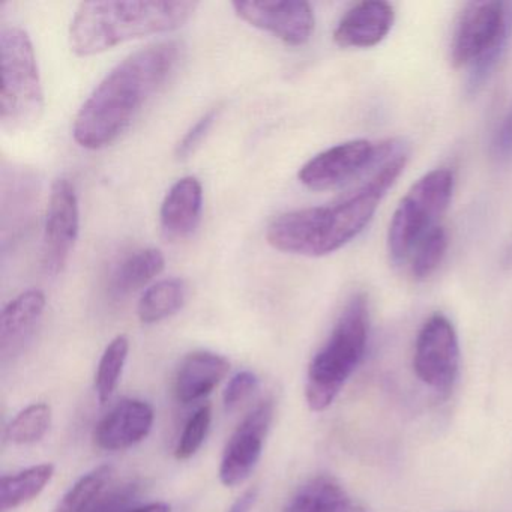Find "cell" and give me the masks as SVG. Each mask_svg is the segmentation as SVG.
Wrapping results in <instances>:
<instances>
[{"label": "cell", "instance_id": "obj_1", "mask_svg": "<svg viewBox=\"0 0 512 512\" xmlns=\"http://www.w3.org/2000/svg\"><path fill=\"white\" fill-rule=\"evenodd\" d=\"M179 58V43L161 41L119 62L80 107L73 125L77 145L97 151L115 143L163 88Z\"/></svg>", "mask_w": 512, "mask_h": 512}, {"label": "cell", "instance_id": "obj_2", "mask_svg": "<svg viewBox=\"0 0 512 512\" xmlns=\"http://www.w3.org/2000/svg\"><path fill=\"white\" fill-rule=\"evenodd\" d=\"M406 163L407 152L398 149L373 178L340 202L280 215L266 230L269 245L283 253L307 257L340 250L373 220L386 191L395 184Z\"/></svg>", "mask_w": 512, "mask_h": 512}, {"label": "cell", "instance_id": "obj_3", "mask_svg": "<svg viewBox=\"0 0 512 512\" xmlns=\"http://www.w3.org/2000/svg\"><path fill=\"white\" fill-rule=\"evenodd\" d=\"M197 8L199 4L190 0L83 2L71 20V50L88 58L131 40L167 34L182 28Z\"/></svg>", "mask_w": 512, "mask_h": 512}, {"label": "cell", "instance_id": "obj_4", "mask_svg": "<svg viewBox=\"0 0 512 512\" xmlns=\"http://www.w3.org/2000/svg\"><path fill=\"white\" fill-rule=\"evenodd\" d=\"M370 313L367 296L356 293L344 305L331 335L308 367L305 398L313 412L328 409L367 350Z\"/></svg>", "mask_w": 512, "mask_h": 512}, {"label": "cell", "instance_id": "obj_5", "mask_svg": "<svg viewBox=\"0 0 512 512\" xmlns=\"http://www.w3.org/2000/svg\"><path fill=\"white\" fill-rule=\"evenodd\" d=\"M512 37V2H470L461 11L452 38L455 68L469 67L467 92L476 94L490 79Z\"/></svg>", "mask_w": 512, "mask_h": 512}, {"label": "cell", "instance_id": "obj_6", "mask_svg": "<svg viewBox=\"0 0 512 512\" xmlns=\"http://www.w3.org/2000/svg\"><path fill=\"white\" fill-rule=\"evenodd\" d=\"M0 122L10 133L31 130L44 112V91L34 44L22 28L0 32Z\"/></svg>", "mask_w": 512, "mask_h": 512}, {"label": "cell", "instance_id": "obj_7", "mask_svg": "<svg viewBox=\"0 0 512 512\" xmlns=\"http://www.w3.org/2000/svg\"><path fill=\"white\" fill-rule=\"evenodd\" d=\"M454 182L451 170H431L403 197L389 224L388 250L392 262H406L419 242L437 227V220L451 202Z\"/></svg>", "mask_w": 512, "mask_h": 512}, {"label": "cell", "instance_id": "obj_8", "mask_svg": "<svg viewBox=\"0 0 512 512\" xmlns=\"http://www.w3.org/2000/svg\"><path fill=\"white\" fill-rule=\"evenodd\" d=\"M413 370L437 394H449L460 370V344L448 317L436 313L425 320L416 337Z\"/></svg>", "mask_w": 512, "mask_h": 512}, {"label": "cell", "instance_id": "obj_9", "mask_svg": "<svg viewBox=\"0 0 512 512\" xmlns=\"http://www.w3.org/2000/svg\"><path fill=\"white\" fill-rule=\"evenodd\" d=\"M80 209L76 188L68 179L53 182L47 208L43 239V268L46 274L58 275L73 253L79 238Z\"/></svg>", "mask_w": 512, "mask_h": 512}, {"label": "cell", "instance_id": "obj_10", "mask_svg": "<svg viewBox=\"0 0 512 512\" xmlns=\"http://www.w3.org/2000/svg\"><path fill=\"white\" fill-rule=\"evenodd\" d=\"M232 7L239 19L274 35L287 46H304L316 28L313 8L304 0H248L233 2Z\"/></svg>", "mask_w": 512, "mask_h": 512}, {"label": "cell", "instance_id": "obj_11", "mask_svg": "<svg viewBox=\"0 0 512 512\" xmlns=\"http://www.w3.org/2000/svg\"><path fill=\"white\" fill-rule=\"evenodd\" d=\"M274 419V403L262 401L238 425L224 448L220 479L226 487L242 484L254 472Z\"/></svg>", "mask_w": 512, "mask_h": 512}, {"label": "cell", "instance_id": "obj_12", "mask_svg": "<svg viewBox=\"0 0 512 512\" xmlns=\"http://www.w3.org/2000/svg\"><path fill=\"white\" fill-rule=\"evenodd\" d=\"M383 152L368 140L340 143L307 161L299 170V182L308 190H331L373 166Z\"/></svg>", "mask_w": 512, "mask_h": 512}, {"label": "cell", "instance_id": "obj_13", "mask_svg": "<svg viewBox=\"0 0 512 512\" xmlns=\"http://www.w3.org/2000/svg\"><path fill=\"white\" fill-rule=\"evenodd\" d=\"M154 422L155 412L148 401L125 398L98 422L95 443L104 451L133 448L151 434Z\"/></svg>", "mask_w": 512, "mask_h": 512}, {"label": "cell", "instance_id": "obj_14", "mask_svg": "<svg viewBox=\"0 0 512 512\" xmlns=\"http://www.w3.org/2000/svg\"><path fill=\"white\" fill-rule=\"evenodd\" d=\"M394 8L374 0L353 5L334 32V41L343 49H370L385 40L394 25Z\"/></svg>", "mask_w": 512, "mask_h": 512}, {"label": "cell", "instance_id": "obj_15", "mask_svg": "<svg viewBox=\"0 0 512 512\" xmlns=\"http://www.w3.org/2000/svg\"><path fill=\"white\" fill-rule=\"evenodd\" d=\"M46 310V295L31 289L8 302L0 316V353L16 355L34 337Z\"/></svg>", "mask_w": 512, "mask_h": 512}, {"label": "cell", "instance_id": "obj_16", "mask_svg": "<svg viewBox=\"0 0 512 512\" xmlns=\"http://www.w3.org/2000/svg\"><path fill=\"white\" fill-rule=\"evenodd\" d=\"M230 371V362L218 353L197 350L185 356L176 371V400L181 404L196 403L208 397Z\"/></svg>", "mask_w": 512, "mask_h": 512}, {"label": "cell", "instance_id": "obj_17", "mask_svg": "<svg viewBox=\"0 0 512 512\" xmlns=\"http://www.w3.org/2000/svg\"><path fill=\"white\" fill-rule=\"evenodd\" d=\"M203 188L199 179L185 176L172 185L160 211L161 230L169 239H184L197 229L202 217Z\"/></svg>", "mask_w": 512, "mask_h": 512}, {"label": "cell", "instance_id": "obj_18", "mask_svg": "<svg viewBox=\"0 0 512 512\" xmlns=\"http://www.w3.org/2000/svg\"><path fill=\"white\" fill-rule=\"evenodd\" d=\"M166 259L157 248H145L125 257L110 277L109 292L113 298H125L143 289L164 271Z\"/></svg>", "mask_w": 512, "mask_h": 512}, {"label": "cell", "instance_id": "obj_19", "mask_svg": "<svg viewBox=\"0 0 512 512\" xmlns=\"http://www.w3.org/2000/svg\"><path fill=\"white\" fill-rule=\"evenodd\" d=\"M352 506L337 479L320 475L299 487L284 512H347Z\"/></svg>", "mask_w": 512, "mask_h": 512}, {"label": "cell", "instance_id": "obj_20", "mask_svg": "<svg viewBox=\"0 0 512 512\" xmlns=\"http://www.w3.org/2000/svg\"><path fill=\"white\" fill-rule=\"evenodd\" d=\"M55 475L52 463L37 464L14 475L4 476L0 484V509L14 511L40 496Z\"/></svg>", "mask_w": 512, "mask_h": 512}, {"label": "cell", "instance_id": "obj_21", "mask_svg": "<svg viewBox=\"0 0 512 512\" xmlns=\"http://www.w3.org/2000/svg\"><path fill=\"white\" fill-rule=\"evenodd\" d=\"M187 299V286L181 278H167L146 289L137 305V316L145 325L175 316Z\"/></svg>", "mask_w": 512, "mask_h": 512}, {"label": "cell", "instance_id": "obj_22", "mask_svg": "<svg viewBox=\"0 0 512 512\" xmlns=\"http://www.w3.org/2000/svg\"><path fill=\"white\" fill-rule=\"evenodd\" d=\"M112 467L107 464L95 467L91 472L77 479L70 490L62 496L53 512H89L98 497L109 487Z\"/></svg>", "mask_w": 512, "mask_h": 512}, {"label": "cell", "instance_id": "obj_23", "mask_svg": "<svg viewBox=\"0 0 512 512\" xmlns=\"http://www.w3.org/2000/svg\"><path fill=\"white\" fill-rule=\"evenodd\" d=\"M128 353H130V341L125 335L113 338L104 350L95 374V389L101 404L109 403L118 389L125 364H127Z\"/></svg>", "mask_w": 512, "mask_h": 512}, {"label": "cell", "instance_id": "obj_24", "mask_svg": "<svg viewBox=\"0 0 512 512\" xmlns=\"http://www.w3.org/2000/svg\"><path fill=\"white\" fill-rule=\"evenodd\" d=\"M52 407L35 403L17 413L7 427V439L14 445H34L40 442L52 427Z\"/></svg>", "mask_w": 512, "mask_h": 512}, {"label": "cell", "instance_id": "obj_25", "mask_svg": "<svg viewBox=\"0 0 512 512\" xmlns=\"http://www.w3.org/2000/svg\"><path fill=\"white\" fill-rule=\"evenodd\" d=\"M448 250V233L442 226L434 227L413 251L412 274L416 280H427L436 272Z\"/></svg>", "mask_w": 512, "mask_h": 512}, {"label": "cell", "instance_id": "obj_26", "mask_svg": "<svg viewBox=\"0 0 512 512\" xmlns=\"http://www.w3.org/2000/svg\"><path fill=\"white\" fill-rule=\"evenodd\" d=\"M211 421L212 410L208 404L197 409L194 415L188 419L175 449V457L178 460H190L191 457L197 454V451L205 443L206 437H208Z\"/></svg>", "mask_w": 512, "mask_h": 512}, {"label": "cell", "instance_id": "obj_27", "mask_svg": "<svg viewBox=\"0 0 512 512\" xmlns=\"http://www.w3.org/2000/svg\"><path fill=\"white\" fill-rule=\"evenodd\" d=\"M139 497L140 485L137 482L107 487L89 512H128L139 505Z\"/></svg>", "mask_w": 512, "mask_h": 512}, {"label": "cell", "instance_id": "obj_28", "mask_svg": "<svg viewBox=\"0 0 512 512\" xmlns=\"http://www.w3.org/2000/svg\"><path fill=\"white\" fill-rule=\"evenodd\" d=\"M259 388V377L253 371H239L230 379L224 391L223 401L227 410H235Z\"/></svg>", "mask_w": 512, "mask_h": 512}, {"label": "cell", "instance_id": "obj_29", "mask_svg": "<svg viewBox=\"0 0 512 512\" xmlns=\"http://www.w3.org/2000/svg\"><path fill=\"white\" fill-rule=\"evenodd\" d=\"M218 115H220V107L208 110L182 137L181 142L176 146V157L187 158L188 155L193 154L197 146L208 136L212 125L217 121Z\"/></svg>", "mask_w": 512, "mask_h": 512}, {"label": "cell", "instance_id": "obj_30", "mask_svg": "<svg viewBox=\"0 0 512 512\" xmlns=\"http://www.w3.org/2000/svg\"><path fill=\"white\" fill-rule=\"evenodd\" d=\"M491 157L497 163L512 161V109L506 113L494 133L493 142H491Z\"/></svg>", "mask_w": 512, "mask_h": 512}, {"label": "cell", "instance_id": "obj_31", "mask_svg": "<svg viewBox=\"0 0 512 512\" xmlns=\"http://www.w3.org/2000/svg\"><path fill=\"white\" fill-rule=\"evenodd\" d=\"M259 499V488L251 487L241 494L230 506L227 512H251Z\"/></svg>", "mask_w": 512, "mask_h": 512}, {"label": "cell", "instance_id": "obj_32", "mask_svg": "<svg viewBox=\"0 0 512 512\" xmlns=\"http://www.w3.org/2000/svg\"><path fill=\"white\" fill-rule=\"evenodd\" d=\"M128 512H172V508L164 502H152L148 505H137Z\"/></svg>", "mask_w": 512, "mask_h": 512}, {"label": "cell", "instance_id": "obj_33", "mask_svg": "<svg viewBox=\"0 0 512 512\" xmlns=\"http://www.w3.org/2000/svg\"><path fill=\"white\" fill-rule=\"evenodd\" d=\"M347 512H367V511H364V509L362 508H358V506H352V508L349 509V511Z\"/></svg>", "mask_w": 512, "mask_h": 512}]
</instances>
